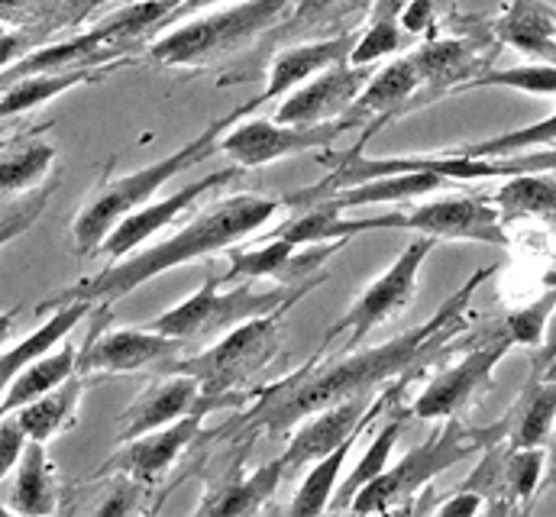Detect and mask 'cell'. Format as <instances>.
Instances as JSON below:
<instances>
[{"instance_id": "d6a6232c", "label": "cell", "mask_w": 556, "mask_h": 517, "mask_svg": "<svg viewBox=\"0 0 556 517\" xmlns=\"http://www.w3.org/2000/svg\"><path fill=\"white\" fill-rule=\"evenodd\" d=\"M55 165V146L46 139H23L0 152V204L33 191Z\"/></svg>"}, {"instance_id": "60d3db41", "label": "cell", "mask_w": 556, "mask_h": 517, "mask_svg": "<svg viewBox=\"0 0 556 517\" xmlns=\"http://www.w3.org/2000/svg\"><path fill=\"white\" fill-rule=\"evenodd\" d=\"M26 433L16 420V414H3L0 417V482L13 472V466L20 463L23 450H26Z\"/></svg>"}, {"instance_id": "7402d4cb", "label": "cell", "mask_w": 556, "mask_h": 517, "mask_svg": "<svg viewBox=\"0 0 556 517\" xmlns=\"http://www.w3.org/2000/svg\"><path fill=\"white\" fill-rule=\"evenodd\" d=\"M446 185H456L430 168H415V172H395V175H382V178H369L350 188H340L327 198H320L324 204L346 211V207H369V204H405L424 198L430 191H440Z\"/></svg>"}, {"instance_id": "30bf717a", "label": "cell", "mask_w": 556, "mask_h": 517, "mask_svg": "<svg viewBox=\"0 0 556 517\" xmlns=\"http://www.w3.org/2000/svg\"><path fill=\"white\" fill-rule=\"evenodd\" d=\"M433 247H437V240H430V237H417L415 243H408L405 247V253L395 258L353 304H350V311L327 330V337H324V343H320V350H317V356L324 360L327 356V350L337 343V340H343V350L340 353H350V350H356L376 327H382V324H389L392 317H399L412 301H415L417 294V275H420V265H424V258L433 253Z\"/></svg>"}, {"instance_id": "f5cc1de1", "label": "cell", "mask_w": 556, "mask_h": 517, "mask_svg": "<svg viewBox=\"0 0 556 517\" xmlns=\"http://www.w3.org/2000/svg\"><path fill=\"white\" fill-rule=\"evenodd\" d=\"M98 3H108V0H94V3H91V7H98Z\"/></svg>"}, {"instance_id": "f546056e", "label": "cell", "mask_w": 556, "mask_h": 517, "mask_svg": "<svg viewBox=\"0 0 556 517\" xmlns=\"http://www.w3.org/2000/svg\"><path fill=\"white\" fill-rule=\"evenodd\" d=\"M502 224L518 220H541L556 234V172H534V175H511L492 194Z\"/></svg>"}, {"instance_id": "ac0fdd59", "label": "cell", "mask_w": 556, "mask_h": 517, "mask_svg": "<svg viewBox=\"0 0 556 517\" xmlns=\"http://www.w3.org/2000/svg\"><path fill=\"white\" fill-rule=\"evenodd\" d=\"M201 394L204 391L198 386V379H191L185 373H162V379H155L121 414L117 440L130 443V440H137V437L149 433V430H159V427L178 420L181 414H188L201 401Z\"/></svg>"}, {"instance_id": "ee69618b", "label": "cell", "mask_w": 556, "mask_h": 517, "mask_svg": "<svg viewBox=\"0 0 556 517\" xmlns=\"http://www.w3.org/2000/svg\"><path fill=\"white\" fill-rule=\"evenodd\" d=\"M433 512H437V515H446V517L479 515V512H485V499H482L479 492H472V489H456V492H453L446 502H440Z\"/></svg>"}, {"instance_id": "f907efd6", "label": "cell", "mask_w": 556, "mask_h": 517, "mask_svg": "<svg viewBox=\"0 0 556 517\" xmlns=\"http://www.w3.org/2000/svg\"><path fill=\"white\" fill-rule=\"evenodd\" d=\"M544 288H554L556 291V256H554V262H551V268L544 272Z\"/></svg>"}, {"instance_id": "836d02e7", "label": "cell", "mask_w": 556, "mask_h": 517, "mask_svg": "<svg viewBox=\"0 0 556 517\" xmlns=\"http://www.w3.org/2000/svg\"><path fill=\"white\" fill-rule=\"evenodd\" d=\"M359 433H363V430H359ZM359 433H350V437H346L340 446H333L327 456L314 459L311 472L304 476L301 489H298L294 499H291V515H320V512L330 508V499H333V492H337V479H340V472H343V466H346V456H350V450H353V443H356Z\"/></svg>"}, {"instance_id": "f1b7e54d", "label": "cell", "mask_w": 556, "mask_h": 517, "mask_svg": "<svg viewBox=\"0 0 556 517\" xmlns=\"http://www.w3.org/2000/svg\"><path fill=\"white\" fill-rule=\"evenodd\" d=\"M91 311H94L91 301H62L59 311H55L39 330H33L26 340H20L13 350L0 353V401H3L7 388H10V382L16 379V373H20L26 363H33L36 356H42L46 350H52L55 343H62L65 337H72V330H75Z\"/></svg>"}, {"instance_id": "f6af8a7d", "label": "cell", "mask_w": 556, "mask_h": 517, "mask_svg": "<svg viewBox=\"0 0 556 517\" xmlns=\"http://www.w3.org/2000/svg\"><path fill=\"white\" fill-rule=\"evenodd\" d=\"M346 0H298L294 16H291V29H307L311 23L330 16L333 10H340Z\"/></svg>"}, {"instance_id": "52a82bcc", "label": "cell", "mask_w": 556, "mask_h": 517, "mask_svg": "<svg viewBox=\"0 0 556 517\" xmlns=\"http://www.w3.org/2000/svg\"><path fill=\"white\" fill-rule=\"evenodd\" d=\"M301 298H291L269 314L250 317L240 327L217 337L207 350L178 360L168 373H185L198 379L204 394H233L256 373H263L281 350V320Z\"/></svg>"}, {"instance_id": "ab89813d", "label": "cell", "mask_w": 556, "mask_h": 517, "mask_svg": "<svg viewBox=\"0 0 556 517\" xmlns=\"http://www.w3.org/2000/svg\"><path fill=\"white\" fill-rule=\"evenodd\" d=\"M55 188H59V181H49V185L39 188L29 201L16 204L10 214L0 217V250H3L7 243H13L16 237H23V234L39 220V214L46 211V204H49V198L55 194Z\"/></svg>"}, {"instance_id": "cb8c5ba5", "label": "cell", "mask_w": 556, "mask_h": 517, "mask_svg": "<svg viewBox=\"0 0 556 517\" xmlns=\"http://www.w3.org/2000/svg\"><path fill=\"white\" fill-rule=\"evenodd\" d=\"M285 479L281 459H273L250 476H230L220 486H211L204 492V502L194 508L198 515H260L266 502L278 492Z\"/></svg>"}, {"instance_id": "5bb4252c", "label": "cell", "mask_w": 556, "mask_h": 517, "mask_svg": "<svg viewBox=\"0 0 556 517\" xmlns=\"http://www.w3.org/2000/svg\"><path fill=\"white\" fill-rule=\"evenodd\" d=\"M188 350L191 346L185 340L149 327L94 330V337L78 350V376H130L146 369L168 373Z\"/></svg>"}, {"instance_id": "6da1fadb", "label": "cell", "mask_w": 556, "mask_h": 517, "mask_svg": "<svg viewBox=\"0 0 556 517\" xmlns=\"http://www.w3.org/2000/svg\"><path fill=\"white\" fill-rule=\"evenodd\" d=\"M492 275H495V265L472 272L463 281V288L453 291L424 324H417L415 330H408L382 346H372V350L356 346L327 363H320V356L314 353V360L307 366L278 379L276 386L263 388L256 404L243 417L227 424L220 433H237V437L285 433L314 411H324L346 398L376 394L379 388L389 386L392 379H399L405 373H424L446 350L450 340H456L459 333L469 330V324H472L469 301L479 291V285H485Z\"/></svg>"}, {"instance_id": "7a4b0ae2", "label": "cell", "mask_w": 556, "mask_h": 517, "mask_svg": "<svg viewBox=\"0 0 556 517\" xmlns=\"http://www.w3.org/2000/svg\"><path fill=\"white\" fill-rule=\"evenodd\" d=\"M278 207H281V201L263 198V194H237V198L217 201L204 214H198L188 227L172 234L168 240H162L149 250H134L124 258L111 262L104 272L75 281L52 304H62V301L114 304L162 272L214 256V253L230 250L233 243L253 237L263 224H269L276 217Z\"/></svg>"}, {"instance_id": "816d5d0a", "label": "cell", "mask_w": 556, "mask_h": 517, "mask_svg": "<svg viewBox=\"0 0 556 517\" xmlns=\"http://www.w3.org/2000/svg\"><path fill=\"white\" fill-rule=\"evenodd\" d=\"M551 469H554V479H556V424H554V433H551Z\"/></svg>"}, {"instance_id": "f35d334b", "label": "cell", "mask_w": 556, "mask_h": 517, "mask_svg": "<svg viewBox=\"0 0 556 517\" xmlns=\"http://www.w3.org/2000/svg\"><path fill=\"white\" fill-rule=\"evenodd\" d=\"M408 33L402 29L399 20H379V23H366V29L356 36L353 52H350V65H376L386 55L405 52L408 49Z\"/></svg>"}, {"instance_id": "1f68e13d", "label": "cell", "mask_w": 556, "mask_h": 517, "mask_svg": "<svg viewBox=\"0 0 556 517\" xmlns=\"http://www.w3.org/2000/svg\"><path fill=\"white\" fill-rule=\"evenodd\" d=\"M544 469H547L544 446H528V450H511L508 446L492 515H498V512H528L531 502L538 499L541 482H544Z\"/></svg>"}, {"instance_id": "5b68a950", "label": "cell", "mask_w": 556, "mask_h": 517, "mask_svg": "<svg viewBox=\"0 0 556 517\" xmlns=\"http://www.w3.org/2000/svg\"><path fill=\"white\" fill-rule=\"evenodd\" d=\"M324 278H327V275L320 272V275L307 278V281H298V285H276V288H269V291H256L250 281H243V285H237V288H230V291H220V288H217L220 278H217L214 272H207L204 285H201L191 298H185V301H178L175 307L162 311V314L152 317L146 327H149V330H159V333H165V337L185 340V343L194 350L198 343H214L217 337H224L227 330L240 327V324L250 320V317L269 314L273 307L291 301V298L311 294Z\"/></svg>"}, {"instance_id": "3957f363", "label": "cell", "mask_w": 556, "mask_h": 517, "mask_svg": "<svg viewBox=\"0 0 556 517\" xmlns=\"http://www.w3.org/2000/svg\"><path fill=\"white\" fill-rule=\"evenodd\" d=\"M253 111H256V104L250 101V104L237 108L233 114L214 121L207 129H201V136H194V139L185 142L181 149L162 155L159 162H149V165H142L137 172H130V175H121V178L104 181V185L85 201V207L78 211V217H75V224H72V247H75V253H78V256L98 253L101 243L108 240V234H111L127 214H134L137 207L149 204V201L155 198V191H159L165 181H172V178L181 175L185 168L204 162V159L217 149L220 129H230L237 121H243V117L253 114Z\"/></svg>"}, {"instance_id": "2e32d148", "label": "cell", "mask_w": 556, "mask_h": 517, "mask_svg": "<svg viewBox=\"0 0 556 517\" xmlns=\"http://www.w3.org/2000/svg\"><path fill=\"white\" fill-rule=\"evenodd\" d=\"M240 172H243L240 165H237V168H220V172H214V175H204V178H198V181H191V185L172 191L165 201H149V204H142V207H137L134 214H127V217L108 234V240L101 243L98 253L104 258H111V262H117V258H124L127 253H134V250H139V243H146L149 237H155L159 230H165L168 224H175L198 198H204L207 191H214V188H220V185L240 178Z\"/></svg>"}, {"instance_id": "c3c4849f", "label": "cell", "mask_w": 556, "mask_h": 517, "mask_svg": "<svg viewBox=\"0 0 556 517\" xmlns=\"http://www.w3.org/2000/svg\"><path fill=\"white\" fill-rule=\"evenodd\" d=\"M16 317H20V307L0 311V353H3V346H7V340H10V333H13V327H16Z\"/></svg>"}, {"instance_id": "603a6c76", "label": "cell", "mask_w": 556, "mask_h": 517, "mask_svg": "<svg viewBox=\"0 0 556 517\" xmlns=\"http://www.w3.org/2000/svg\"><path fill=\"white\" fill-rule=\"evenodd\" d=\"M7 508L16 515H52L59 508V482L46 443L26 440L20 463L13 466V482L7 489Z\"/></svg>"}, {"instance_id": "83f0119b", "label": "cell", "mask_w": 556, "mask_h": 517, "mask_svg": "<svg viewBox=\"0 0 556 517\" xmlns=\"http://www.w3.org/2000/svg\"><path fill=\"white\" fill-rule=\"evenodd\" d=\"M508 420V433L505 443L511 450H528V446H547L556 424V379H528V386L521 391V398L515 401V407L505 414Z\"/></svg>"}, {"instance_id": "bcb514c9", "label": "cell", "mask_w": 556, "mask_h": 517, "mask_svg": "<svg viewBox=\"0 0 556 517\" xmlns=\"http://www.w3.org/2000/svg\"><path fill=\"white\" fill-rule=\"evenodd\" d=\"M134 486H137V482H134ZM134 486H130V482H121V486H117V495H111L104 505H98V515H124V512H130V508H134L130 499H134V492H137Z\"/></svg>"}, {"instance_id": "7c38bea8", "label": "cell", "mask_w": 556, "mask_h": 517, "mask_svg": "<svg viewBox=\"0 0 556 517\" xmlns=\"http://www.w3.org/2000/svg\"><path fill=\"white\" fill-rule=\"evenodd\" d=\"M233 404H243V391H233V394H201V401L181 414L178 420L159 427V430H149L130 443H121V453L108 463V469H117L124 472L130 482L137 486H152L159 482L188 450L191 443L201 437V424L211 411H220V407H233Z\"/></svg>"}, {"instance_id": "681fc988", "label": "cell", "mask_w": 556, "mask_h": 517, "mask_svg": "<svg viewBox=\"0 0 556 517\" xmlns=\"http://www.w3.org/2000/svg\"><path fill=\"white\" fill-rule=\"evenodd\" d=\"M175 3H178V16H188V13H198V10L214 7V3H220V0H175Z\"/></svg>"}, {"instance_id": "9c48e42d", "label": "cell", "mask_w": 556, "mask_h": 517, "mask_svg": "<svg viewBox=\"0 0 556 517\" xmlns=\"http://www.w3.org/2000/svg\"><path fill=\"white\" fill-rule=\"evenodd\" d=\"M450 23H456L463 33L456 36H430L417 46L412 55L420 78V88L408 104V114L417 108L433 104L437 98L456 94L459 85H466L469 78H479L482 72H489V62L498 55V39L492 33V20L489 26H479L482 20H476V29H469L466 16H453Z\"/></svg>"}, {"instance_id": "ba28073f", "label": "cell", "mask_w": 556, "mask_h": 517, "mask_svg": "<svg viewBox=\"0 0 556 517\" xmlns=\"http://www.w3.org/2000/svg\"><path fill=\"white\" fill-rule=\"evenodd\" d=\"M369 230H415L430 240H459V243H489V247H511L505 234L502 214L492 194H446L412 211H389L376 217L346 220L340 217V237L350 240Z\"/></svg>"}, {"instance_id": "74e56055", "label": "cell", "mask_w": 556, "mask_h": 517, "mask_svg": "<svg viewBox=\"0 0 556 517\" xmlns=\"http://www.w3.org/2000/svg\"><path fill=\"white\" fill-rule=\"evenodd\" d=\"M556 304V291L547 288L541 298H534L531 304L525 307H515L511 314H505L498 320V327L505 330V337L515 343V346H541L544 340V330H547V320H551V311Z\"/></svg>"}, {"instance_id": "4316f807", "label": "cell", "mask_w": 556, "mask_h": 517, "mask_svg": "<svg viewBox=\"0 0 556 517\" xmlns=\"http://www.w3.org/2000/svg\"><path fill=\"white\" fill-rule=\"evenodd\" d=\"M78 373V346L65 337L62 343H55L52 350H46L42 356H36L33 363H26L16 379L10 382L3 401H0V417L20 411L23 404H29L33 398L52 391L55 386H62L65 379H72Z\"/></svg>"}, {"instance_id": "d4e9b609", "label": "cell", "mask_w": 556, "mask_h": 517, "mask_svg": "<svg viewBox=\"0 0 556 517\" xmlns=\"http://www.w3.org/2000/svg\"><path fill=\"white\" fill-rule=\"evenodd\" d=\"M117 68V65H114ZM111 65H81V68H62V72H42V75H26L10 81V88L0 94V121L7 117H20L33 108H42L49 101H55L59 94L78 88V85H91L101 81L114 72Z\"/></svg>"}, {"instance_id": "d590c367", "label": "cell", "mask_w": 556, "mask_h": 517, "mask_svg": "<svg viewBox=\"0 0 556 517\" xmlns=\"http://www.w3.org/2000/svg\"><path fill=\"white\" fill-rule=\"evenodd\" d=\"M556 142V114L531 124L525 129H511L482 142H466V146H453L446 152L453 155H469V159H498V155H515V152H528V149H541V146H554Z\"/></svg>"}, {"instance_id": "4dcf8cb0", "label": "cell", "mask_w": 556, "mask_h": 517, "mask_svg": "<svg viewBox=\"0 0 556 517\" xmlns=\"http://www.w3.org/2000/svg\"><path fill=\"white\" fill-rule=\"evenodd\" d=\"M405 424H408V407L392 404V407H389V420L382 424V430L376 433V440L369 443V450L363 453V459L353 466V472L346 476L343 489H340V492H333V499H330V508H327V512H346V508H350V502H353V495H356L363 486H369L376 476H382V472L389 469L392 450H395L399 437L405 433Z\"/></svg>"}, {"instance_id": "7bdbcfd3", "label": "cell", "mask_w": 556, "mask_h": 517, "mask_svg": "<svg viewBox=\"0 0 556 517\" xmlns=\"http://www.w3.org/2000/svg\"><path fill=\"white\" fill-rule=\"evenodd\" d=\"M36 36L29 29H0V72H7L13 62H20L33 49Z\"/></svg>"}, {"instance_id": "e0dca14e", "label": "cell", "mask_w": 556, "mask_h": 517, "mask_svg": "<svg viewBox=\"0 0 556 517\" xmlns=\"http://www.w3.org/2000/svg\"><path fill=\"white\" fill-rule=\"evenodd\" d=\"M346 240L330 243H307L294 247L288 240L269 237L266 243L253 250L230 253V268L220 275V281H256V278H276L278 285H298L320 272V265L343 250Z\"/></svg>"}, {"instance_id": "44dd1931", "label": "cell", "mask_w": 556, "mask_h": 517, "mask_svg": "<svg viewBox=\"0 0 556 517\" xmlns=\"http://www.w3.org/2000/svg\"><path fill=\"white\" fill-rule=\"evenodd\" d=\"M417 88H420V78H417L412 55H399L366 81V88L359 91V98L353 101V108L346 114H353L359 121V127H366L372 121L389 124V121L408 114V104L417 94Z\"/></svg>"}, {"instance_id": "ffe728a7", "label": "cell", "mask_w": 556, "mask_h": 517, "mask_svg": "<svg viewBox=\"0 0 556 517\" xmlns=\"http://www.w3.org/2000/svg\"><path fill=\"white\" fill-rule=\"evenodd\" d=\"M498 46H511L528 59L556 65V7L547 0H511L495 20Z\"/></svg>"}, {"instance_id": "8d00e7d4", "label": "cell", "mask_w": 556, "mask_h": 517, "mask_svg": "<svg viewBox=\"0 0 556 517\" xmlns=\"http://www.w3.org/2000/svg\"><path fill=\"white\" fill-rule=\"evenodd\" d=\"M94 0H0V20L10 26H33V23H65L81 20Z\"/></svg>"}, {"instance_id": "484cf974", "label": "cell", "mask_w": 556, "mask_h": 517, "mask_svg": "<svg viewBox=\"0 0 556 517\" xmlns=\"http://www.w3.org/2000/svg\"><path fill=\"white\" fill-rule=\"evenodd\" d=\"M81 394H85V376L75 373L62 386L33 398L29 404H23L13 414H16V420H20V427H23V433L29 440L49 443V440H55L59 433H65V430H72L78 424Z\"/></svg>"}, {"instance_id": "d6986e66", "label": "cell", "mask_w": 556, "mask_h": 517, "mask_svg": "<svg viewBox=\"0 0 556 517\" xmlns=\"http://www.w3.org/2000/svg\"><path fill=\"white\" fill-rule=\"evenodd\" d=\"M359 33L346 29L333 39H317V42H304V46H288L285 52H278L273 68H269V85L260 98H253V104L260 108L263 101H276L285 98L288 91H294L298 85H304L307 78H314L317 72L337 65V62H350L353 42Z\"/></svg>"}, {"instance_id": "e575fe53", "label": "cell", "mask_w": 556, "mask_h": 517, "mask_svg": "<svg viewBox=\"0 0 556 517\" xmlns=\"http://www.w3.org/2000/svg\"><path fill=\"white\" fill-rule=\"evenodd\" d=\"M479 88H508V91H525L538 98H556V65L531 62V65H515V68H489L479 78H469L466 85H459L456 94L479 91Z\"/></svg>"}, {"instance_id": "b9f144b4", "label": "cell", "mask_w": 556, "mask_h": 517, "mask_svg": "<svg viewBox=\"0 0 556 517\" xmlns=\"http://www.w3.org/2000/svg\"><path fill=\"white\" fill-rule=\"evenodd\" d=\"M531 379H544V382H554L556 379V304L554 311H551L544 340H541V346H538V353H534Z\"/></svg>"}, {"instance_id": "8992f818", "label": "cell", "mask_w": 556, "mask_h": 517, "mask_svg": "<svg viewBox=\"0 0 556 517\" xmlns=\"http://www.w3.org/2000/svg\"><path fill=\"white\" fill-rule=\"evenodd\" d=\"M291 0H243L217 13H204L185 20L172 33L159 36L149 46V55L159 65L185 68V65H207L214 59L233 55L247 49L256 36L276 26Z\"/></svg>"}, {"instance_id": "4fadbf2b", "label": "cell", "mask_w": 556, "mask_h": 517, "mask_svg": "<svg viewBox=\"0 0 556 517\" xmlns=\"http://www.w3.org/2000/svg\"><path fill=\"white\" fill-rule=\"evenodd\" d=\"M359 127L353 114L324 121V124H278V121H237L227 136L217 139V149L233 159L240 168L273 165L285 155H304L311 149H327L343 129Z\"/></svg>"}, {"instance_id": "9a60e30c", "label": "cell", "mask_w": 556, "mask_h": 517, "mask_svg": "<svg viewBox=\"0 0 556 517\" xmlns=\"http://www.w3.org/2000/svg\"><path fill=\"white\" fill-rule=\"evenodd\" d=\"M369 78H372V65L337 62V65L317 72L314 78H307L304 85H298L294 91H288V98L278 104L276 121L278 124L337 121L353 108V101L359 98V91L366 88Z\"/></svg>"}, {"instance_id": "277c9868", "label": "cell", "mask_w": 556, "mask_h": 517, "mask_svg": "<svg viewBox=\"0 0 556 517\" xmlns=\"http://www.w3.org/2000/svg\"><path fill=\"white\" fill-rule=\"evenodd\" d=\"M505 433H508L505 417L495 427H466L459 417H446V424L437 427L420 446L408 450L395 466H389L382 476L363 486L353 495L346 512H356V515L405 512L408 502L420 495L440 472L479 456L492 440H505Z\"/></svg>"}, {"instance_id": "7dc6e473", "label": "cell", "mask_w": 556, "mask_h": 517, "mask_svg": "<svg viewBox=\"0 0 556 517\" xmlns=\"http://www.w3.org/2000/svg\"><path fill=\"white\" fill-rule=\"evenodd\" d=\"M412 0H372L369 7V20L366 23H379V20H399L402 10L408 7Z\"/></svg>"}, {"instance_id": "8fae6325", "label": "cell", "mask_w": 556, "mask_h": 517, "mask_svg": "<svg viewBox=\"0 0 556 517\" xmlns=\"http://www.w3.org/2000/svg\"><path fill=\"white\" fill-rule=\"evenodd\" d=\"M515 350V343L505 337L498 324H492L482 340L450 369H443L430 386L424 388L408 407V414L424 420H446L459 417L469 404H476L489 388L495 386V366Z\"/></svg>"}]
</instances>
